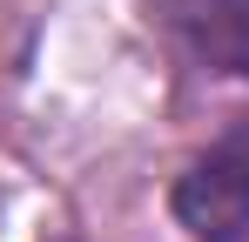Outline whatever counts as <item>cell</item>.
<instances>
[{"mask_svg":"<svg viewBox=\"0 0 249 242\" xmlns=\"http://www.w3.org/2000/svg\"><path fill=\"white\" fill-rule=\"evenodd\" d=\"M175 215L196 242H249V128L189 161L175 182Z\"/></svg>","mask_w":249,"mask_h":242,"instance_id":"6da1fadb","label":"cell"}]
</instances>
